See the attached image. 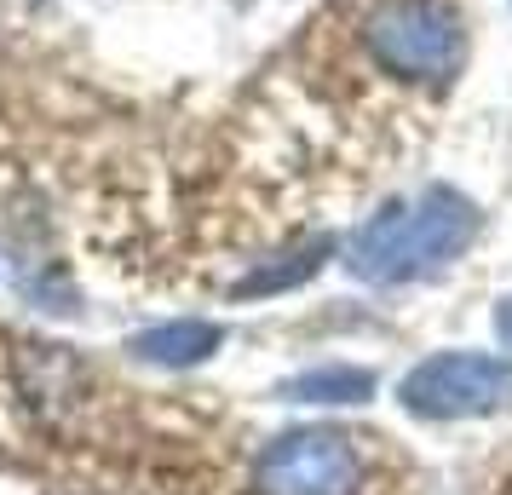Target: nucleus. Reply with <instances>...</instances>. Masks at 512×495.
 <instances>
[{"instance_id":"39448f33","label":"nucleus","mask_w":512,"mask_h":495,"mask_svg":"<svg viewBox=\"0 0 512 495\" xmlns=\"http://www.w3.org/2000/svg\"><path fill=\"white\" fill-rule=\"evenodd\" d=\"M219 340H225V329L219 323H162V329H150L133 340V352L144 357V363H167V369H179V363H202L208 352H219Z\"/></svg>"},{"instance_id":"423d86ee","label":"nucleus","mask_w":512,"mask_h":495,"mask_svg":"<svg viewBox=\"0 0 512 495\" xmlns=\"http://www.w3.org/2000/svg\"><path fill=\"white\" fill-rule=\"evenodd\" d=\"M374 392L369 369H351V363H323V369H305L282 386V398L294 403H363Z\"/></svg>"},{"instance_id":"f03ea898","label":"nucleus","mask_w":512,"mask_h":495,"mask_svg":"<svg viewBox=\"0 0 512 495\" xmlns=\"http://www.w3.org/2000/svg\"><path fill=\"white\" fill-rule=\"evenodd\" d=\"M363 47L397 81H449L466 41L443 0H374L363 12Z\"/></svg>"},{"instance_id":"7ed1b4c3","label":"nucleus","mask_w":512,"mask_h":495,"mask_svg":"<svg viewBox=\"0 0 512 495\" xmlns=\"http://www.w3.org/2000/svg\"><path fill=\"white\" fill-rule=\"evenodd\" d=\"M512 403V357L438 352L415 375H403V409L426 421H466Z\"/></svg>"},{"instance_id":"f257e3e1","label":"nucleus","mask_w":512,"mask_h":495,"mask_svg":"<svg viewBox=\"0 0 512 495\" xmlns=\"http://www.w3.org/2000/svg\"><path fill=\"white\" fill-rule=\"evenodd\" d=\"M478 236V208L461 190H420L415 202L374 213L351 242V271L369 283H409L438 265L461 260L466 242Z\"/></svg>"},{"instance_id":"20e7f679","label":"nucleus","mask_w":512,"mask_h":495,"mask_svg":"<svg viewBox=\"0 0 512 495\" xmlns=\"http://www.w3.org/2000/svg\"><path fill=\"white\" fill-rule=\"evenodd\" d=\"M265 495H357L363 490V455L346 432H288L271 444L259 467Z\"/></svg>"},{"instance_id":"0eeeda50","label":"nucleus","mask_w":512,"mask_h":495,"mask_svg":"<svg viewBox=\"0 0 512 495\" xmlns=\"http://www.w3.org/2000/svg\"><path fill=\"white\" fill-rule=\"evenodd\" d=\"M495 334H501V346H512V294L495 306Z\"/></svg>"}]
</instances>
